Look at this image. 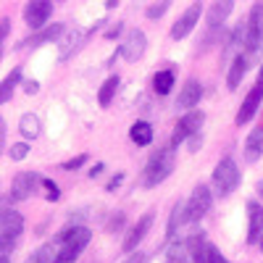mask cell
Returning <instances> with one entry per match:
<instances>
[{
  "label": "cell",
  "instance_id": "7a4b0ae2",
  "mask_svg": "<svg viewBox=\"0 0 263 263\" xmlns=\"http://www.w3.org/2000/svg\"><path fill=\"white\" fill-rule=\"evenodd\" d=\"M211 182H213V195L216 197L232 195L237 190V184H239V168H237V163L232 158H221V161H218V166L213 168Z\"/></svg>",
  "mask_w": 263,
  "mask_h": 263
},
{
  "label": "cell",
  "instance_id": "5bb4252c",
  "mask_svg": "<svg viewBox=\"0 0 263 263\" xmlns=\"http://www.w3.org/2000/svg\"><path fill=\"white\" fill-rule=\"evenodd\" d=\"M200 98H203V84L197 79H187L184 87H182V92H179V98H177V105L190 111V108H195L197 103H200Z\"/></svg>",
  "mask_w": 263,
  "mask_h": 263
},
{
  "label": "cell",
  "instance_id": "4316f807",
  "mask_svg": "<svg viewBox=\"0 0 263 263\" xmlns=\"http://www.w3.org/2000/svg\"><path fill=\"white\" fill-rule=\"evenodd\" d=\"M55 255H58V250H55L53 245H40V248L29 255L27 263H55Z\"/></svg>",
  "mask_w": 263,
  "mask_h": 263
},
{
  "label": "cell",
  "instance_id": "d6986e66",
  "mask_svg": "<svg viewBox=\"0 0 263 263\" xmlns=\"http://www.w3.org/2000/svg\"><path fill=\"white\" fill-rule=\"evenodd\" d=\"M129 137H132V142H135V145L145 147V145H150V142H153V126H150L147 121H137V124H132Z\"/></svg>",
  "mask_w": 263,
  "mask_h": 263
},
{
  "label": "cell",
  "instance_id": "bcb514c9",
  "mask_svg": "<svg viewBox=\"0 0 263 263\" xmlns=\"http://www.w3.org/2000/svg\"><path fill=\"white\" fill-rule=\"evenodd\" d=\"M92 263H95V260H92Z\"/></svg>",
  "mask_w": 263,
  "mask_h": 263
},
{
  "label": "cell",
  "instance_id": "d4e9b609",
  "mask_svg": "<svg viewBox=\"0 0 263 263\" xmlns=\"http://www.w3.org/2000/svg\"><path fill=\"white\" fill-rule=\"evenodd\" d=\"M153 90H156L158 95H168L174 90V74L171 71H158L156 77H153Z\"/></svg>",
  "mask_w": 263,
  "mask_h": 263
},
{
  "label": "cell",
  "instance_id": "4dcf8cb0",
  "mask_svg": "<svg viewBox=\"0 0 263 263\" xmlns=\"http://www.w3.org/2000/svg\"><path fill=\"white\" fill-rule=\"evenodd\" d=\"M40 184L45 187V192H48V197H50V200H58V195H61V192H58V187H55L50 179H42Z\"/></svg>",
  "mask_w": 263,
  "mask_h": 263
},
{
  "label": "cell",
  "instance_id": "8992f818",
  "mask_svg": "<svg viewBox=\"0 0 263 263\" xmlns=\"http://www.w3.org/2000/svg\"><path fill=\"white\" fill-rule=\"evenodd\" d=\"M53 13V0H29L24 8V21L32 29H42Z\"/></svg>",
  "mask_w": 263,
  "mask_h": 263
},
{
  "label": "cell",
  "instance_id": "cb8c5ba5",
  "mask_svg": "<svg viewBox=\"0 0 263 263\" xmlns=\"http://www.w3.org/2000/svg\"><path fill=\"white\" fill-rule=\"evenodd\" d=\"M61 34H63V24H53V27H48L45 32H40L37 37L27 40L24 45H29V48H37V45H42V42H53V40H58Z\"/></svg>",
  "mask_w": 263,
  "mask_h": 263
},
{
  "label": "cell",
  "instance_id": "f1b7e54d",
  "mask_svg": "<svg viewBox=\"0 0 263 263\" xmlns=\"http://www.w3.org/2000/svg\"><path fill=\"white\" fill-rule=\"evenodd\" d=\"M168 6H171V0H161V3H153V6L147 8V18H161V16L168 11Z\"/></svg>",
  "mask_w": 263,
  "mask_h": 263
},
{
  "label": "cell",
  "instance_id": "2e32d148",
  "mask_svg": "<svg viewBox=\"0 0 263 263\" xmlns=\"http://www.w3.org/2000/svg\"><path fill=\"white\" fill-rule=\"evenodd\" d=\"M232 6H234V0H213V6H211V11H208V27L213 29V27H221L224 21L229 18V13H232Z\"/></svg>",
  "mask_w": 263,
  "mask_h": 263
},
{
  "label": "cell",
  "instance_id": "9c48e42d",
  "mask_svg": "<svg viewBox=\"0 0 263 263\" xmlns=\"http://www.w3.org/2000/svg\"><path fill=\"white\" fill-rule=\"evenodd\" d=\"M200 13H203V6H200V3H192V6L177 18V24L171 27V37H174V40H184V37L195 29L197 21H200Z\"/></svg>",
  "mask_w": 263,
  "mask_h": 263
},
{
  "label": "cell",
  "instance_id": "74e56055",
  "mask_svg": "<svg viewBox=\"0 0 263 263\" xmlns=\"http://www.w3.org/2000/svg\"><path fill=\"white\" fill-rule=\"evenodd\" d=\"M121 179H124V174H116V177H114V182L108 184V190H116V187L121 184Z\"/></svg>",
  "mask_w": 263,
  "mask_h": 263
},
{
  "label": "cell",
  "instance_id": "60d3db41",
  "mask_svg": "<svg viewBox=\"0 0 263 263\" xmlns=\"http://www.w3.org/2000/svg\"><path fill=\"white\" fill-rule=\"evenodd\" d=\"M105 6H108V8H116V6H119V0H108Z\"/></svg>",
  "mask_w": 263,
  "mask_h": 263
},
{
  "label": "cell",
  "instance_id": "ba28073f",
  "mask_svg": "<svg viewBox=\"0 0 263 263\" xmlns=\"http://www.w3.org/2000/svg\"><path fill=\"white\" fill-rule=\"evenodd\" d=\"M42 179L37 177V174L32 171H24V174H18V177L11 182V200L13 203H21V200H27V197H32V192L37 190Z\"/></svg>",
  "mask_w": 263,
  "mask_h": 263
},
{
  "label": "cell",
  "instance_id": "ffe728a7",
  "mask_svg": "<svg viewBox=\"0 0 263 263\" xmlns=\"http://www.w3.org/2000/svg\"><path fill=\"white\" fill-rule=\"evenodd\" d=\"M182 224H187V205H184V203H177V205L171 208V218H168V229H166V237L171 239L174 234H177V229H179Z\"/></svg>",
  "mask_w": 263,
  "mask_h": 263
},
{
  "label": "cell",
  "instance_id": "9a60e30c",
  "mask_svg": "<svg viewBox=\"0 0 263 263\" xmlns=\"http://www.w3.org/2000/svg\"><path fill=\"white\" fill-rule=\"evenodd\" d=\"M21 229H24V216L21 213H16V211H3L0 213V234L18 237Z\"/></svg>",
  "mask_w": 263,
  "mask_h": 263
},
{
  "label": "cell",
  "instance_id": "7bdbcfd3",
  "mask_svg": "<svg viewBox=\"0 0 263 263\" xmlns=\"http://www.w3.org/2000/svg\"><path fill=\"white\" fill-rule=\"evenodd\" d=\"M0 263H8V258H6V255H0Z\"/></svg>",
  "mask_w": 263,
  "mask_h": 263
},
{
  "label": "cell",
  "instance_id": "277c9868",
  "mask_svg": "<svg viewBox=\"0 0 263 263\" xmlns=\"http://www.w3.org/2000/svg\"><path fill=\"white\" fill-rule=\"evenodd\" d=\"M211 200H213V192L208 184H197L190 195V200L184 203L187 205V224H197L200 218L211 211Z\"/></svg>",
  "mask_w": 263,
  "mask_h": 263
},
{
  "label": "cell",
  "instance_id": "3957f363",
  "mask_svg": "<svg viewBox=\"0 0 263 263\" xmlns=\"http://www.w3.org/2000/svg\"><path fill=\"white\" fill-rule=\"evenodd\" d=\"M242 42H245V50L250 55L260 53V48H263V0L250 8V18L245 24V40Z\"/></svg>",
  "mask_w": 263,
  "mask_h": 263
},
{
  "label": "cell",
  "instance_id": "ac0fdd59",
  "mask_svg": "<svg viewBox=\"0 0 263 263\" xmlns=\"http://www.w3.org/2000/svg\"><path fill=\"white\" fill-rule=\"evenodd\" d=\"M248 63L250 61L245 55H237L232 61V69H229V77H227V87H229V90H237V87H239V82H242V77L248 71Z\"/></svg>",
  "mask_w": 263,
  "mask_h": 263
},
{
  "label": "cell",
  "instance_id": "8d00e7d4",
  "mask_svg": "<svg viewBox=\"0 0 263 263\" xmlns=\"http://www.w3.org/2000/svg\"><path fill=\"white\" fill-rule=\"evenodd\" d=\"M24 90H27V95H34L40 90V84L37 82H24Z\"/></svg>",
  "mask_w": 263,
  "mask_h": 263
},
{
  "label": "cell",
  "instance_id": "4fadbf2b",
  "mask_svg": "<svg viewBox=\"0 0 263 263\" xmlns=\"http://www.w3.org/2000/svg\"><path fill=\"white\" fill-rule=\"evenodd\" d=\"M263 234V205L260 203H248V242L255 245Z\"/></svg>",
  "mask_w": 263,
  "mask_h": 263
},
{
  "label": "cell",
  "instance_id": "836d02e7",
  "mask_svg": "<svg viewBox=\"0 0 263 263\" xmlns=\"http://www.w3.org/2000/svg\"><path fill=\"white\" fill-rule=\"evenodd\" d=\"M124 227V213H116L114 216V221H111V227H108V229H111V232H119Z\"/></svg>",
  "mask_w": 263,
  "mask_h": 263
},
{
  "label": "cell",
  "instance_id": "83f0119b",
  "mask_svg": "<svg viewBox=\"0 0 263 263\" xmlns=\"http://www.w3.org/2000/svg\"><path fill=\"white\" fill-rule=\"evenodd\" d=\"M29 156V142H16L11 145V161H24Z\"/></svg>",
  "mask_w": 263,
  "mask_h": 263
},
{
  "label": "cell",
  "instance_id": "f35d334b",
  "mask_svg": "<svg viewBox=\"0 0 263 263\" xmlns=\"http://www.w3.org/2000/svg\"><path fill=\"white\" fill-rule=\"evenodd\" d=\"M145 258H147V255H145V253H137V255H135V258H129V260H126V263H145Z\"/></svg>",
  "mask_w": 263,
  "mask_h": 263
},
{
  "label": "cell",
  "instance_id": "e575fe53",
  "mask_svg": "<svg viewBox=\"0 0 263 263\" xmlns=\"http://www.w3.org/2000/svg\"><path fill=\"white\" fill-rule=\"evenodd\" d=\"M8 32H11V21H8V18H0V42L6 40Z\"/></svg>",
  "mask_w": 263,
  "mask_h": 263
},
{
  "label": "cell",
  "instance_id": "b9f144b4",
  "mask_svg": "<svg viewBox=\"0 0 263 263\" xmlns=\"http://www.w3.org/2000/svg\"><path fill=\"white\" fill-rule=\"evenodd\" d=\"M255 190H258V192H260V197H263V179H260V182L255 184Z\"/></svg>",
  "mask_w": 263,
  "mask_h": 263
},
{
  "label": "cell",
  "instance_id": "8fae6325",
  "mask_svg": "<svg viewBox=\"0 0 263 263\" xmlns=\"http://www.w3.org/2000/svg\"><path fill=\"white\" fill-rule=\"evenodd\" d=\"M260 100H263V84H255L253 90L248 92V98L242 100V105H239V111H237V126H242V124H248L253 116H255V111H258V105H260Z\"/></svg>",
  "mask_w": 263,
  "mask_h": 263
},
{
  "label": "cell",
  "instance_id": "484cf974",
  "mask_svg": "<svg viewBox=\"0 0 263 263\" xmlns=\"http://www.w3.org/2000/svg\"><path fill=\"white\" fill-rule=\"evenodd\" d=\"M190 260V250L184 242H171L168 253H166V263H187Z\"/></svg>",
  "mask_w": 263,
  "mask_h": 263
},
{
  "label": "cell",
  "instance_id": "ab89813d",
  "mask_svg": "<svg viewBox=\"0 0 263 263\" xmlns=\"http://www.w3.org/2000/svg\"><path fill=\"white\" fill-rule=\"evenodd\" d=\"M100 171H103V163H98V166H95V168L90 171V177H95V174H100Z\"/></svg>",
  "mask_w": 263,
  "mask_h": 263
},
{
  "label": "cell",
  "instance_id": "5b68a950",
  "mask_svg": "<svg viewBox=\"0 0 263 263\" xmlns=\"http://www.w3.org/2000/svg\"><path fill=\"white\" fill-rule=\"evenodd\" d=\"M203 114L200 111H190L187 116H182L179 119V124L174 126V135H171V147H177V145H182L184 140H190L192 135H197L200 132V126H203Z\"/></svg>",
  "mask_w": 263,
  "mask_h": 263
},
{
  "label": "cell",
  "instance_id": "ee69618b",
  "mask_svg": "<svg viewBox=\"0 0 263 263\" xmlns=\"http://www.w3.org/2000/svg\"><path fill=\"white\" fill-rule=\"evenodd\" d=\"M258 242H260V250H263V234H260V239H258Z\"/></svg>",
  "mask_w": 263,
  "mask_h": 263
},
{
  "label": "cell",
  "instance_id": "1f68e13d",
  "mask_svg": "<svg viewBox=\"0 0 263 263\" xmlns=\"http://www.w3.org/2000/svg\"><path fill=\"white\" fill-rule=\"evenodd\" d=\"M208 263H229V260H227L221 253H218L213 245H208Z\"/></svg>",
  "mask_w": 263,
  "mask_h": 263
},
{
  "label": "cell",
  "instance_id": "44dd1931",
  "mask_svg": "<svg viewBox=\"0 0 263 263\" xmlns=\"http://www.w3.org/2000/svg\"><path fill=\"white\" fill-rule=\"evenodd\" d=\"M116 90H119V77H108L103 82V87H100V92H98V103L103 108H108L114 103V98H116Z\"/></svg>",
  "mask_w": 263,
  "mask_h": 263
},
{
  "label": "cell",
  "instance_id": "d6a6232c",
  "mask_svg": "<svg viewBox=\"0 0 263 263\" xmlns=\"http://www.w3.org/2000/svg\"><path fill=\"white\" fill-rule=\"evenodd\" d=\"M84 161H87V156H77V158H71V161H66L63 168H66V171H74V168L84 166Z\"/></svg>",
  "mask_w": 263,
  "mask_h": 263
},
{
  "label": "cell",
  "instance_id": "f6af8a7d",
  "mask_svg": "<svg viewBox=\"0 0 263 263\" xmlns=\"http://www.w3.org/2000/svg\"><path fill=\"white\" fill-rule=\"evenodd\" d=\"M260 82H263V66H260Z\"/></svg>",
  "mask_w": 263,
  "mask_h": 263
},
{
  "label": "cell",
  "instance_id": "30bf717a",
  "mask_svg": "<svg viewBox=\"0 0 263 263\" xmlns=\"http://www.w3.org/2000/svg\"><path fill=\"white\" fill-rule=\"evenodd\" d=\"M145 50H147L145 32H140V29H132V32L126 34V42L121 45V55H124L129 63H135V61H140V58L145 55Z\"/></svg>",
  "mask_w": 263,
  "mask_h": 263
},
{
  "label": "cell",
  "instance_id": "d590c367",
  "mask_svg": "<svg viewBox=\"0 0 263 263\" xmlns=\"http://www.w3.org/2000/svg\"><path fill=\"white\" fill-rule=\"evenodd\" d=\"M3 142H6V121L0 116V153H3Z\"/></svg>",
  "mask_w": 263,
  "mask_h": 263
},
{
  "label": "cell",
  "instance_id": "7dc6e473",
  "mask_svg": "<svg viewBox=\"0 0 263 263\" xmlns=\"http://www.w3.org/2000/svg\"><path fill=\"white\" fill-rule=\"evenodd\" d=\"M260 84H263V82H260Z\"/></svg>",
  "mask_w": 263,
  "mask_h": 263
},
{
  "label": "cell",
  "instance_id": "603a6c76",
  "mask_svg": "<svg viewBox=\"0 0 263 263\" xmlns=\"http://www.w3.org/2000/svg\"><path fill=\"white\" fill-rule=\"evenodd\" d=\"M18 132H21V137L24 140H34L40 135V119L34 114H27V116H21L18 121Z\"/></svg>",
  "mask_w": 263,
  "mask_h": 263
},
{
  "label": "cell",
  "instance_id": "52a82bcc",
  "mask_svg": "<svg viewBox=\"0 0 263 263\" xmlns=\"http://www.w3.org/2000/svg\"><path fill=\"white\" fill-rule=\"evenodd\" d=\"M153 221H156V213L153 211H147V213H142L140 216V221L129 229V234L124 237V245H121V250L124 253H132V250H137V245L145 239V234L150 232V227H153Z\"/></svg>",
  "mask_w": 263,
  "mask_h": 263
},
{
  "label": "cell",
  "instance_id": "7402d4cb",
  "mask_svg": "<svg viewBox=\"0 0 263 263\" xmlns=\"http://www.w3.org/2000/svg\"><path fill=\"white\" fill-rule=\"evenodd\" d=\"M18 82H21V69H13L3 82H0V105L11 100V95H13V90H16Z\"/></svg>",
  "mask_w": 263,
  "mask_h": 263
},
{
  "label": "cell",
  "instance_id": "e0dca14e",
  "mask_svg": "<svg viewBox=\"0 0 263 263\" xmlns=\"http://www.w3.org/2000/svg\"><path fill=\"white\" fill-rule=\"evenodd\" d=\"M260 156H263V126L253 129L248 135V140H245V158L250 163H255Z\"/></svg>",
  "mask_w": 263,
  "mask_h": 263
},
{
  "label": "cell",
  "instance_id": "7c38bea8",
  "mask_svg": "<svg viewBox=\"0 0 263 263\" xmlns=\"http://www.w3.org/2000/svg\"><path fill=\"white\" fill-rule=\"evenodd\" d=\"M90 237H92V232L87 229V227H82V224H71L69 229H66L63 234H61V245H66V248H74V250H84L87 245H90Z\"/></svg>",
  "mask_w": 263,
  "mask_h": 263
},
{
  "label": "cell",
  "instance_id": "f546056e",
  "mask_svg": "<svg viewBox=\"0 0 263 263\" xmlns=\"http://www.w3.org/2000/svg\"><path fill=\"white\" fill-rule=\"evenodd\" d=\"M13 239L16 237H8V234H0V255H6V253H11L16 245H13Z\"/></svg>",
  "mask_w": 263,
  "mask_h": 263
},
{
  "label": "cell",
  "instance_id": "6da1fadb",
  "mask_svg": "<svg viewBox=\"0 0 263 263\" xmlns=\"http://www.w3.org/2000/svg\"><path fill=\"white\" fill-rule=\"evenodd\" d=\"M174 166H177V156H174V147H161L158 153H153V158L147 161L145 166V187H156L161 184L168 174L174 171Z\"/></svg>",
  "mask_w": 263,
  "mask_h": 263
}]
</instances>
